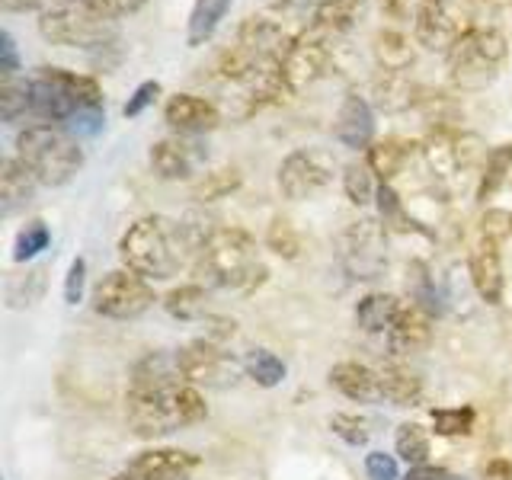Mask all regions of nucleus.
<instances>
[{
	"instance_id": "nucleus-24",
	"label": "nucleus",
	"mask_w": 512,
	"mask_h": 480,
	"mask_svg": "<svg viewBox=\"0 0 512 480\" xmlns=\"http://www.w3.org/2000/svg\"><path fill=\"white\" fill-rule=\"evenodd\" d=\"M420 87L413 84L407 71H378L372 80V106L381 112H407L416 103Z\"/></svg>"
},
{
	"instance_id": "nucleus-32",
	"label": "nucleus",
	"mask_w": 512,
	"mask_h": 480,
	"mask_svg": "<svg viewBox=\"0 0 512 480\" xmlns=\"http://www.w3.org/2000/svg\"><path fill=\"white\" fill-rule=\"evenodd\" d=\"M164 308L176 320H199L208 311V292L202 285H180L164 298Z\"/></svg>"
},
{
	"instance_id": "nucleus-54",
	"label": "nucleus",
	"mask_w": 512,
	"mask_h": 480,
	"mask_svg": "<svg viewBox=\"0 0 512 480\" xmlns=\"http://www.w3.org/2000/svg\"><path fill=\"white\" fill-rule=\"evenodd\" d=\"M276 7H285V10H301V7H308L314 4V0H272Z\"/></svg>"
},
{
	"instance_id": "nucleus-34",
	"label": "nucleus",
	"mask_w": 512,
	"mask_h": 480,
	"mask_svg": "<svg viewBox=\"0 0 512 480\" xmlns=\"http://www.w3.org/2000/svg\"><path fill=\"white\" fill-rule=\"evenodd\" d=\"M244 372L256 384H263V388H276V384H282L288 368H285V362L276 356V352H269V349H250L247 359H244Z\"/></svg>"
},
{
	"instance_id": "nucleus-25",
	"label": "nucleus",
	"mask_w": 512,
	"mask_h": 480,
	"mask_svg": "<svg viewBox=\"0 0 512 480\" xmlns=\"http://www.w3.org/2000/svg\"><path fill=\"white\" fill-rule=\"evenodd\" d=\"M378 397L394 407H413L423 397V381L404 365H381L378 368Z\"/></svg>"
},
{
	"instance_id": "nucleus-28",
	"label": "nucleus",
	"mask_w": 512,
	"mask_h": 480,
	"mask_svg": "<svg viewBox=\"0 0 512 480\" xmlns=\"http://www.w3.org/2000/svg\"><path fill=\"white\" fill-rule=\"evenodd\" d=\"M416 39L400 29H384L375 36V61L378 71H410L416 61Z\"/></svg>"
},
{
	"instance_id": "nucleus-42",
	"label": "nucleus",
	"mask_w": 512,
	"mask_h": 480,
	"mask_svg": "<svg viewBox=\"0 0 512 480\" xmlns=\"http://www.w3.org/2000/svg\"><path fill=\"white\" fill-rule=\"evenodd\" d=\"M160 90H164V87H160V80H144V84H138L135 93L128 96V103L122 106V116H125V119H138L144 109L157 103Z\"/></svg>"
},
{
	"instance_id": "nucleus-49",
	"label": "nucleus",
	"mask_w": 512,
	"mask_h": 480,
	"mask_svg": "<svg viewBox=\"0 0 512 480\" xmlns=\"http://www.w3.org/2000/svg\"><path fill=\"white\" fill-rule=\"evenodd\" d=\"M429 0H381V10L394 16V20H416V13H420Z\"/></svg>"
},
{
	"instance_id": "nucleus-38",
	"label": "nucleus",
	"mask_w": 512,
	"mask_h": 480,
	"mask_svg": "<svg viewBox=\"0 0 512 480\" xmlns=\"http://www.w3.org/2000/svg\"><path fill=\"white\" fill-rule=\"evenodd\" d=\"M48 244H52V231L45 228V221H29L26 228L16 234L13 260L26 263V260H32V256H39Z\"/></svg>"
},
{
	"instance_id": "nucleus-15",
	"label": "nucleus",
	"mask_w": 512,
	"mask_h": 480,
	"mask_svg": "<svg viewBox=\"0 0 512 480\" xmlns=\"http://www.w3.org/2000/svg\"><path fill=\"white\" fill-rule=\"evenodd\" d=\"M333 138L349 151H368L375 144V106L368 96L349 90L333 116Z\"/></svg>"
},
{
	"instance_id": "nucleus-11",
	"label": "nucleus",
	"mask_w": 512,
	"mask_h": 480,
	"mask_svg": "<svg viewBox=\"0 0 512 480\" xmlns=\"http://www.w3.org/2000/svg\"><path fill=\"white\" fill-rule=\"evenodd\" d=\"M183 381L205 384V388H231L237 384L244 362H237L231 352H224L215 340H196L176 352Z\"/></svg>"
},
{
	"instance_id": "nucleus-10",
	"label": "nucleus",
	"mask_w": 512,
	"mask_h": 480,
	"mask_svg": "<svg viewBox=\"0 0 512 480\" xmlns=\"http://www.w3.org/2000/svg\"><path fill=\"white\" fill-rule=\"evenodd\" d=\"M468 20H471V13L461 0H429L413 20V39L420 48H426V52L448 55L464 32L474 29Z\"/></svg>"
},
{
	"instance_id": "nucleus-7",
	"label": "nucleus",
	"mask_w": 512,
	"mask_h": 480,
	"mask_svg": "<svg viewBox=\"0 0 512 480\" xmlns=\"http://www.w3.org/2000/svg\"><path fill=\"white\" fill-rule=\"evenodd\" d=\"M340 263L352 279H378L388 269V228L375 218L352 221L340 237Z\"/></svg>"
},
{
	"instance_id": "nucleus-50",
	"label": "nucleus",
	"mask_w": 512,
	"mask_h": 480,
	"mask_svg": "<svg viewBox=\"0 0 512 480\" xmlns=\"http://www.w3.org/2000/svg\"><path fill=\"white\" fill-rule=\"evenodd\" d=\"M484 237H493V240H503L512 234V215L509 212H487L484 218Z\"/></svg>"
},
{
	"instance_id": "nucleus-9",
	"label": "nucleus",
	"mask_w": 512,
	"mask_h": 480,
	"mask_svg": "<svg viewBox=\"0 0 512 480\" xmlns=\"http://www.w3.org/2000/svg\"><path fill=\"white\" fill-rule=\"evenodd\" d=\"M154 301L157 298H154V288L148 285V279L138 276L132 269L106 272L93 292L96 314L112 317V320H135L148 311Z\"/></svg>"
},
{
	"instance_id": "nucleus-40",
	"label": "nucleus",
	"mask_w": 512,
	"mask_h": 480,
	"mask_svg": "<svg viewBox=\"0 0 512 480\" xmlns=\"http://www.w3.org/2000/svg\"><path fill=\"white\" fill-rule=\"evenodd\" d=\"M237 186H240V173L234 167H221V170L205 173L192 196L202 199V202H215L221 196H228V192H234Z\"/></svg>"
},
{
	"instance_id": "nucleus-52",
	"label": "nucleus",
	"mask_w": 512,
	"mask_h": 480,
	"mask_svg": "<svg viewBox=\"0 0 512 480\" xmlns=\"http://www.w3.org/2000/svg\"><path fill=\"white\" fill-rule=\"evenodd\" d=\"M404 480H448V471L436 468V464H410Z\"/></svg>"
},
{
	"instance_id": "nucleus-45",
	"label": "nucleus",
	"mask_w": 512,
	"mask_h": 480,
	"mask_svg": "<svg viewBox=\"0 0 512 480\" xmlns=\"http://www.w3.org/2000/svg\"><path fill=\"white\" fill-rule=\"evenodd\" d=\"M87 4L109 16V20H125V16H135L148 0H87Z\"/></svg>"
},
{
	"instance_id": "nucleus-27",
	"label": "nucleus",
	"mask_w": 512,
	"mask_h": 480,
	"mask_svg": "<svg viewBox=\"0 0 512 480\" xmlns=\"http://www.w3.org/2000/svg\"><path fill=\"white\" fill-rule=\"evenodd\" d=\"M400 308H404V301H400L397 295L372 292L356 304V324L365 333H388L394 327Z\"/></svg>"
},
{
	"instance_id": "nucleus-48",
	"label": "nucleus",
	"mask_w": 512,
	"mask_h": 480,
	"mask_svg": "<svg viewBox=\"0 0 512 480\" xmlns=\"http://www.w3.org/2000/svg\"><path fill=\"white\" fill-rule=\"evenodd\" d=\"M84 282H87V263L77 256V260L71 263V269H68V279H64V301L77 304L80 298H84Z\"/></svg>"
},
{
	"instance_id": "nucleus-5",
	"label": "nucleus",
	"mask_w": 512,
	"mask_h": 480,
	"mask_svg": "<svg viewBox=\"0 0 512 480\" xmlns=\"http://www.w3.org/2000/svg\"><path fill=\"white\" fill-rule=\"evenodd\" d=\"M509 55L506 36L493 26H474L452 45V52L445 55L448 61V80L461 93H480L487 90Z\"/></svg>"
},
{
	"instance_id": "nucleus-20",
	"label": "nucleus",
	"mask_w": 512,
	"mask_h": 480,
	"mask_svg": "<svg viewBox=\"0 0 512 480\" xmlns=\"http://www.w3.org/2000/svg\"><path fill=\"white\" fill-rule=\"evenodd\" d=\"M368 10H372V0H320L311 26L330 39H343L368 20Z\"/></svg>"
},
{
	"instance_id": "nucleus-19",
	"label": "nucleus",
	"mask_w": 512,
	"mask_h": 480,
	"mask_svg": "<svg viewBox=\"0 0 512 480\" xmlns=\"http://www.w3.org/2000/svg\"><path fill=\"white\" fill-rule=\"evenodd\" d=\"M471 282L477 288V295L487 304H500L503 301V256H500V240L493 237H480L474 250H471Z\"/></svg>"
},
{
	"instance_id": "nucleus-14",
	"label": "nucleus",
	"mask_w": 512,
	"mask_h": 480,
	"mask_svg": "<svg viewBox=\"0 0 512 480\" xmlns=\"http://www.w3.org/2000/svg\"><path fill=\"white\" fill-rule=\"evenodd\" d=\"M292 39L295 36H288L282 23L269 20V16L253 13V16H247L244 23H240L234 48L250 64H282Z\"/></svg>"
},
{
	"instance_id": "nucleus-18",
	"label": "nucleus",
	"mask_w": 512,
	"mask_h": 480,
	"mask_svg": "<svg viewBox=\"0 0 512 480\" xmlns=\"http://www.w3.org/2000/svg\"><path fill=\"white\" fill-rule=\"evenodd\" d=\"M164 122L173 128L176 135H205L218 128L221 122V109L205 100V96H192V93H176L164 106Z\"/></svg>"
},
{
	"instance_id": "nucleus-35",
	"label": "nucleus",
	"mask_w": 512,
	"mask_h": 480,
	"mask_svg": "<svg viewBox=\"0 0 512 480\" xmlns=\"http://www.w3.org/2000/svg\"><path fill=\"white\" fill-rule=\"evenodd\" d=\"M26 112H32V80L7 77L0 87V116L4 122H16Z\"/></svg>"
},
{
	"instance_id": "nucleus-1",
	"label": "nucleus",
	"mask_w": 512,
	"mask_h": 480,
	"mask_svg": "<svg viewBox=\"0 0 512 480\" xmlns=\"http://www.w3.org/2000/svg\"><path fill=\"white\" fill-rule=\"evenodd\" d=\"M199 218L170 221L164 215H144L128 228L119 240V253L125 269L138 272L144 279H170L183 269L189 256H196L199 247L215 228H199Z\"/></svg>"
},
{
	"instance_id": "nucleus-6",
	"label": "nucleus",
	"mask_w": 512,
	"mask_h": 480,
	"mask_svg": "<svg viewBox=\"0 0 512 480\" xmlns=\"http://www.w3.org/2000/svg\"><path fill=\"white\" fill-rule=\"evenodd\" d=\"M39 36L58 48H106L119 42V20L93 10L87 0H61L58 7L39 16Z\"/></svg>"
},
{
	"instance_id": "nucleus-47",
	"label": "nucleus",
	"mask_w": 512,
	"mask_h": 480,
	"mask_svg": "<svg viewBox=\"0 0 512 480\" xmlns=\"http://www.w3.org/2000/svg\"><path fill=\"white\" fill-rule=\"evenodd\" d=\"M20 68H23L20 48H16V39L4 29V32H0V71H4V80L16 77V71H20Z\"/></svg>"
},
{
	"instance_id": "nucleus-33",
	"label": "nucleus",
	"mask_w": 512,
	"mask_h": 480,
	"mask_svg": "<svg viewBox=\"0 0 512 480\" xmlns=\"http://www.w3.org/2000/svg\"><path fill=\"white\" fill-rule=\"evenodd\" d=\"M512 170V144H500L487 154V164H484V176H480V186H477V199L487 202L496 196V189L506 183V176Z\"/></svg>"
},
{
	"instance_id": "nucleus-51",
	"label": "nucleus",
	"mask_w": 512,
	"mask_h": 480,
	"mask_svg": "<svg viewBox=\"0 0 512 480\" xmlns=\"http://www.w3.org/2000/svg\"><path fill=\"white\" fill-rule=\"evenodd\" d=\"M61 0H0V7H4L7 13H45V10H52L58 7Z\"/></svg>"
},
{
	"instance_id": "nucleus-17",
	"label": "nucleus",
	"mask_w": 512,
	"mask_h": 480,
	"mask_svg": "<svg viewBox=\"0 0 512 480\" xmlns=\"http://www.w3.org/2000/svg\"><path fill=\"white\" fill-rule=\"evenodd\" d=\"M202 160L205 148L192 135H167L151 144V170L160 180H189Z\"/></svg>"
},
{
	"instance_id": "nucleus-23",
	"label": "nucleus",
	"mask_w": 512,
	"mask_h": 480,
	"mask_svg": "<svg viewBox=\"0 0 512 480\" xmlns=\"http://www.w3.org/2000/svg\"><path fill=\"white\" fill-rule=\"evenodd\" d=\"M36 186L39 180L20 157H4V164H0V208H4V215L26 208L36 196Z\"/></svg>"
},
{
	"instance_id": "nucleus-31",
	"label": "nucleus",
	"mask_w": 512,
	"mask_h": 480,
	"mask_svg": "<svg viewBox=\"0 0 512 480\" xmlns=\"http://www.w3.org/2000/svg\"><path fill=\"white\" fill-rule=\"evenodd\" d=\"M407 292H410V301L416 304V308H423L429 314H442V298L436 292V279L429 276L426 263L413 260L407 266Z\"/></svg>"
},
{
	"instance_id": "nucleus-22",
	"label": "nucleus",
	"mask_w": 512,
	"mask_h": 480,
	"mask_svg": "<svg viewBox=\"0 0 512 480\" xmlns=\"http://www.w3.org/2000/svg\"><path fill=\"white\" fill-rule=\"evenodd\" d=\"M173 384H183L180 362L176 352H148L135 368H132V384L128 394H148V391H164Z\"/></svg>"
},
{
	"instance_id": "nucleus-39",
	"label": "nucleus",
	"mask_w": 512,
	"mask_h": 480,
	"mask_svg": "<svg viewBox=\"0 0 512 480\" xmlns=\"http://www.w3.org/2000/svg\"><path fill=\"white\" fill-rule=\"evenodd\" d=\"M432 429H436L439 436H468L474 429V410L471 407L432 410Z\"/></svg>"
},
{
	"instance_id": "nucleus-30",
	"label": "nucleus",
	"mask_w": 512,
	"mask_h": 480,
	"mask_svg": "<svg viewBox=\"0 0 512 480\" xmlns=\"http://www.w3.org/2000/svg\"><path fill=\"white\" fill-rule=\"evenodd\" d=\"M413 154V144L404 141V138H384V141H375L372 148L365 151V160L372 173L378 176L381 183H391L394 176L404 170V164Z\"/></svg>"
},
{
	"instance_id": "nucleus-37",
	"label": "nucleus",
	"mask_w": 512,
	"mask_h": 480,
	"mask_svg": "<svg viewBox=\"0 0 512 480\" xmlns=\"http://www.w3.org/2000/svg\"><path fill=\"white\" fill-rule=\"evenodd\" d=\"M397 455L404 458L407 464H426L429 458V436L423 426L416 423H404L397 429V439H394Z\"/></svg>"
},
{
	"instance_id": "nucleus-4",
	"label": "nucleus",
	"mask_w": 512,
	"mask_h": 480,
	"mask_svg": "<svg viewBox=\"0 0 512 480\" xmlns=\"http://www.w3.org/2000/svg\"><path fill=\"white\" fill-rule=\"evenodd\" d=\"M16 157L32 170L39 186H64L84 167V148L68 128L32 125L16 135Z\"/></svg>"
},
{
	"instance_id": "nucleus-46",
	"label": "nucleus",
	"mask_w": 512,
	"mask_h": 480,
	"mask_svg": "<svg viewBox=\"0 0 512 480\" xmlns=\"http://www.w3.org/2000/svg\"><path fill=\"white\" fill-rule=\"evenodd\" d=\"M365 474H368V480H400L397 461L384 452H372L365 458Z\"/></svg>"
},
{
	"instance_id": "nucleus-44",
	"label": "nucleus",
	"mask_w": 512,
	"mask_h": 480,
	"mask_svg": "<svg viewBox=\"0 0 512 480\" xmlns=\"http://www.w3.org/2000/svg\"><path fill=\"white\" fill-rule=\"evenodd\" d=\"M269 247L276 250L279 256H298V237L292 231V224L276 218L272 221V228H269Z\"/></svg>"
},
{
	"instance_id": "nucleus-36",
	"label": "nucleus",
	"mask_w": 512,
	"mask_h": 480,
	"mask_svg": "<svg viewBox=\"0 0 512 480\" xmlns=\"http://www.w3.org/2000/svg\"><path fill=\"white\" fill-rule=\"evenodd\" d=\"M372 167H368V160H359V164H349L343 167V192L352 205H368L375 196V180H372Z\"/></svg>"
},
{
	"instance_id": "nucleus-12",
	"label": "nucleus",
	"mask_w": 512,
	"mask_h": 480,
	"mask_svg": "<svg viewBox=\"0 0 512 480\" xmlns=\"http://www.w3.org/2000/svg\"><path fill=\"white\" fill-rule=\"evenodd\" d=\"M333 42L336 39L324 36V32L314 26L298 32L282 58V77H285L288 90L298 93L304 87H311L317 77H324L327 64L333 58Z\"/></svg>"
},
{
	"instance_id": "nucleus-16",
	"label": "nucleus",
	"mask_w": 512,
	"mask_h": 480,
	"mask_svg": "<svg viewBox=\"0 0 512 480\" xmlns=\"http://www.w3.org/2000/svg\"><path fill=\"white\" fill-rule=\"evenodd\" d=\"M199 468V458L180 448H151L132 458L112 480H186Z\"/></svg>"
},
{
	"instance_id": "nucleus-21",
	"label": "nucleus",
	"mask_w": 512,
	"mask_h": 480,
	"mask_svg": "<svg viewBox=\"0 0 512 480\" xmlns=\"http://www.w3.org/2000/svg\"><path fill=\"white\" fill-rule=\"evenodd\" d=\"M432 340V314L416 308V304H404L388 330V346L394 356H413V352L426 349Z\"/></svg>"
},
{
	"instance_id": "nucleus-8",
	"label": "nucleus",
	"mask_w": 512,
	"mask_h": 480,
	"mask_svg": "<svg viewBox=\"0 0 512 480\" xmlns=\"http://www.w3.org/2000/svg\"><path fill=\"white\" fill-rule=\"evenodd\" d=\"M336 160L324 148H298L279 164V192L292 202H304L330 189Z\"/></svg>"
},
{
	"instance_id": "nucleus-53",
	"label": "nucleus",
	"mask_w": 512,
	"mask_h": 480,
	"mask_svg": "<svg viewBox=\"0 0 512 480\" xmlns=\"http://www.w3.org/2000/svg\"><path fill=\"white\" fill-rule=\"evenodd\" d=\"M490 480H512V464L509 461H493L487 468Z\"/></svg>"
},
{
	"instance_id": "nucleus-41",
	"label": "nucleus",
	"mask_w": 512,
	"mask_h": 480,
	"mask_svg": "<svg viewBox=\"0 0 512 480\" xmlns=\"http://www.w3.org/2000/svg\"><path fill=\"white\" fill-rule=\"evenodd\" d=\"M333 436H340L346 445H365L368 442V423L359 420L356 413H336L330 420Z\"/></svg>"
},
{
	"instance_id": "nucleus-29",
	"label": "nucleus",
	"mask_w": 512,
	"mask_h": 480,
	"mask_svg": "<svg viewBox=\"0 0 512 480\" xmlns=\"http://www.w3.org/2000/svg\"><path fill=\"white\" fill-rule=\"evenodd\" d=\"M234 0H196L189 13V26H186V45L199 48L215 36V29L221 26L224 16L231 13Z\"/></svg>"
},
{
	"instance_id": "nucleus-13",
	"label": "nucleus",
	"mask_w": 512,
	"mask_h": 480,
	"mask_svg": "<svg viewBox=\"0 0 512 480\" xmlns=\"http://www.w3.org/2000/svg\"><path fill=\"white\" fill-rule=\"evenodd\" d=\"M84 109L74 93L71 71L64 68H42L39 77H32V112L45 122L68 125L77 112Z\"/></svg>"
},
{
	"instance_id": "nucleus-2",
	"label": "nucleus",
	"mask_w": 512,
	"mask_h": 480,
	"mask_svg": "<svg viewBox=\"0 0 512 480\" xmlns=\"http://www.w3.org/2000/svg\"><path fill=\"white\" fill-rule=\"evenodd\" d=\"M196 272L212 288H237L250 292L266 279L253 234L244 228H215L196 253Z\"/></svg>"
},
{
	"instance_id": "nucleus-26",
	"label": "nucleus",
	"mask_w": 512,
	"mask_h": 480,
	"mask_svg": "<svg viewBox=\"0 0 512 480\" xmlns=\"http://www.w3.org/2000/svg\"><path fill=\"white\" fill-rule=\"evenodd\" d=\"M330 384L349 400H375L378 397V372H372L368 365L359 362H340L330 368Z\"/></svg>"
},
{
	"instance_id": "nucleus-3",
	"label": "nucleus",
	"mask_w": 512,
	"mask_h": 480,
	"mask_svg": "<svg viewBox=\"0 0 512 480\" xmlns=\"http://www.w3.org/2000/svg\"><path fill=\"white\" fill-rule=\"evenodd\" d=\"M125 416L128 426L135 429L141 439H160L170 436L176 429H186L208 416L205 400L196 388L189 384H173L164 391H148V394H128L125 397Z\"/></svg>"
},
{
	"instance_id": "nucleus-43",
	"label": "nucleus",
	"mask_w": 512,
	"mask_h": 480,
	"mask_svg": "<svg viewBox=\"0 0 512 480\" xmlns=\"http://www.w3.org/2000/svg\"><path fill=\"white\" fill-rule=\"evenodd\" d=\"M103 122H106L103 109H80L77 116L68 122V132L74 138H93V135L103 132Z\"/></svg>"
}]
</instances>
